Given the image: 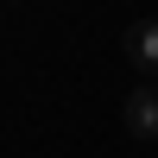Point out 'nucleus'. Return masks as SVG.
Returning a JSON list of instances; mask_svg holds the SVG:
<instances>
[{"mask_svg":"<svg viewBox=\"0 0 158 158\" xmlns=\"http://www.w3.org/2000/svg\"><path fill=\"white\" fill-rule=\"evenodd\" d=\"M127 133L146 139V146H158V89H152V82L127 89Z\"/></svg>","mask_w":158,"mask_h":158,"instance_id":"f257e3e1","label":"nucleus"},{"mask_svg":"<svg viewBox=\"0 0 158 158\" xmlns=\"http://www.w3.org/2000/svg\"><path fill=\"white\" fill-rule=\"evenodd\" d=\"M127 63H139L146 76H158V19L127 25Z\"/></svg>","mask_w":158,"mask_h":158,"instance_id":"f03ea898","label":"nucleus"}]
</instances>
